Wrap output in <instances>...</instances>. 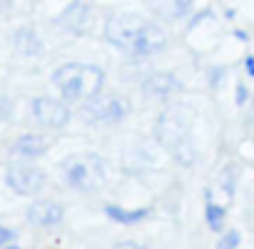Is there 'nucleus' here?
<instances>
[{"label": "nucleus", "instance_id": "nucleus-3", "mask_svg": "<svg viewBox=\"0 0 254 249\" xmlns=\"http://www.w3.org/2000/svg\"><path fill=\"white\" fill-rule=\"evenodd\" d=\"M63 175H65V180H67L70 187L82 189V192H95L107 180V172H105L102 160L97 155H92V152H80V155L65 157Z\"/></svg>", "mask_w": 254, "mask_h": 249}, {"label": "nucleus", "instance_id": "nucleus-17", "mask_svg": "<svg viewBox=\"0 0 254 249\" xmlns=\"http://www.w3.org/2000/svg\"><path fill=\"white\" fill-rule=\"evenodd\" d=\"M110 249H147V247L137 244V242H120V244H112Z\"/></svg>", "mask_w": 254, "mask_h": 249}, {"label": "nucleus", "instance_id": "nucleus-18", "mask_svg": "<svg viewBox=\"0 0 254 249\" xmlns=\"http://www.w3.org/2000/svg\"><path fill=\"white\" fill-rule=\"evenodd\" d=\"M8 117H10V102L0 100V120H8Z\"/></svg>", "mask_w": 254, "mask_h": 249}, {"label": "nucleus", "instance_id": "nucleus-14", "mask_svg": "<svg viewBox=\"0 0 254 249\" xmlns=\"http://www.w3.org/2000/svg\"><path fill=\"white\" fill-rule=\"evenodd\" d=\"M207 224L214 229V232H219L222 229V224H224V207H219V204H214V202H207Z\"/></svg>", "mask_w": 254, "mask_h": 249}, {"label": "nucleus", "instance_id": "nucleus-4", "mask_svg": "<svg viewBox=\"0 0 254 249\" xmlns=\"http://www.w3.org/2000/svg\"><path fill=\"white\" fill-rule=\"evenodd\" d=\"M157 137L182 165L192 162V150H190V140H187V122L177 112H165L160 117Z\"/></svg>", "mask_w": 254, "mask_h": 249}, {"label": "nucleus", "instance_id": "nucleus-15", "mask_svg": "<svg viewBox=\"0 0 254 249\" xmlns=\"http://www.w3.org/2000/svg\"><path fill=\"white\" fill-rule=\"evenodd\" d=\"M237 247H239V232H237V229L227 232V234L217 242V249H237Z\"/></svg>", "mask_w": 254, "mask_h": 249}, {"label": "nucleus", "instance_id": "nucleus-11", "mask_svg": "<svg viewBox=\"0 0 254 249\" xmlns=\"http://www.w3.org/2000/svg\"><path fill=\"white\" fill-rule=\"evenodd\" d=\"M15 48L23 55H38L43 50V43H40V38H38V33L33 28H18V33H15Z\"/></svg>", "mask_w": 254, "mask_h": 249}, {"label": "nucleus", "instance_id": "nucleus-2", "mask_svg": "<svg viewBox=\"0 0 254 249\" xmlns=\"http://www.w3.org/2000/svg\"><path fill=\"white\" fill-rule=\"evenodd\" d=\"M53 80L58 85V90L63 92L65 100H85L92 102L95 97H100L102 92V82H105V72L97 65H85V62H65L53 72Z\"/></svg>", "mask_w": 254, "mask_h": 249}, {"label": "nucleus", "instance_id": "nucleus-9", "mask_svg": "<svg viewBox=\"0 0 254 249\" xmlns=\"http://www.w3.org/2000/svg\"><path fill=\"white\" fill-rule=\"evenodd\" d=\"M177 87H180V85H177V77H175L172 72H155V75H150V77L145 80V92H147L150 97H167V95H172Z\"/></svg>", "mask_w": 254, "mask_h": 249}, {"label": "nucleus", "instance_id": "nucleus-6", "mask_svg": "<svg viewBox=\"0 0 254 249\" xmlns=\"http://www.w3.org/2000/svg\"><path fill=\"white\" fill-rule=\"evenodd\" d=\"M30 112H33V120L38 124H43V127H48V130H60L70 122V110L63 100L38 97V100H33Z\"/></svg>", "mask_w": 254, "mask_h": 249}, {"label": "nucleus", "instance_id": "nucleus-13", "mask_svg": "<svg viewBox=\"0 0 254 249\" xmlns=\"http://www.w3.org/2000/svg\"><path fill=\"white\" fill-rule=\"evenodd\" d=\"M87 13H90V8H87V5L75 3V5H70V8L63 13L60 23H63V25H70L72 30H82V25L87 23V20H85V18H87Z\"/></svg>", "mask_w": 254, "mask_h": 249}, {"label": "nucleus", "instance_id": "nucleus-19", "mask_svg": "<svg viewBox=\"0 0 254 249\" xmlns=\"http://www.w3.org/2000/svg\"><path fill=\"white\" fill-rule=\"evenodd\" d=\"M244 102H247V87L239 82L237 85V105H244Z\"/></svg>", "mask_w": 254, "mask_h": 249}, {"label": "nucleus", "instance_id": "nucleus-12", "mask_svg": "<svg viewBox=\"0 0 254 249\" xmlns=\"http://www.w3.org/2000/svg\"><path fill=\"white\" fill-rule=\"evenodd\" d=\"M105 212H107L110 219L122 222V224H135V222H140V219H145L150 214L147 209H122V207H115V204H107Z\"/></svg>", "mask_w": 254, "mask_h": 249}, {"label": "nucleus", "instance_id": "nucleus-20", "mask_svg": "<svg viewBox=\"0 0 254 249\" xmlns=\"http://www.w3.org/2000/svg\"><path fill=\"white\" fill-rule=\"evenodd\" d=\"M244 67H247L249 77H254V58H252V55H247V60H244Z\"/></svg>", "mask_w": 254, "mask_h": 249}, {"label": "nucleus", "instance_id": "nucleus-5", "mask_svg": "<svg viewBox=\"0 0 254 249\" xmlns=\"http://www.w3.org/2000/svg\"><path fill=\"white\" fill-rule=\"evenodd\" d=\"M5 182L18 194H38L45 187V172L28 162H15L5 172Z\"/></svg>", "mask_w": 254, "mask_h": 249}, {"label": "nucleus", "instance_id": "nucleus-7", "mask_svg": "<svg viewBox=\"0 0 254 249\" xmlns=\"http://www.w3.org/2000/svg\"><path fill=\"white\" fill-rule=\"evenodd\" d=\"M125 107L117 97H95L87 107H85V117L90 122H117L122 120Z\"/></svg>", "mask_w": 254, "mask_h": 249}, {"label": "nucleus", "instance_id": "nucleus-8", "mask_svg": "<svg viewBox=\"0 0 254 249\" xmlns=\"http://www.w3.org/2000/svg\"><path fill=\"white\" fill-rule=\"evenodd\" d=\"M63 217H65V209L50 199H40L28 207V222L35 227H58Z\"/></svg>", "mask_w": 254, "mask_h": 249}, {"label": "nucleus", "instance_id": "nucleus-16", "mask_svg": "<svg viewBox=\"0 0 254 249\" xmlns=\"http://www.w3.org/2000/svg\"><path fill=\"white\" fill-rule=\"evenodd\" d=\"M15 239V234L8 229V227H3V224H0V247H5V244H10Z\"/></svg>", "mask_w": 254, "mask_h": 249}, {"label": "nucleus", "instance_id": "nucleus-1", "mask_svg": "<svg viewBox=\"0 0 254 249\" xmlns=\"http://www.w3.org/2000/svg\"><path fill=\"white\" fill-rule=\"evenodd\" d=\"M105 35L112 45L132 55H155L167 45V33L137 15H112L105 23Z\"/></svg>", "mask_w": 254, "mask_h": 249}, {"label": "nucleus", "instance_id": "nucleus-10", "mask_svg": "<svg viewBox=\"0 0 254 249\" xmlns=\"http://www.w3.org/2000/svg\"><path fill=\"white\" fill-rule=\"evenodd\" d=\"M15 150H18L20 155H25V157H43V155L50 150V140H48L45 135H33V132H28V135L18 137Z\"/></svg>", "mask_w": 254, "mask_h": 249}]
</instances>
